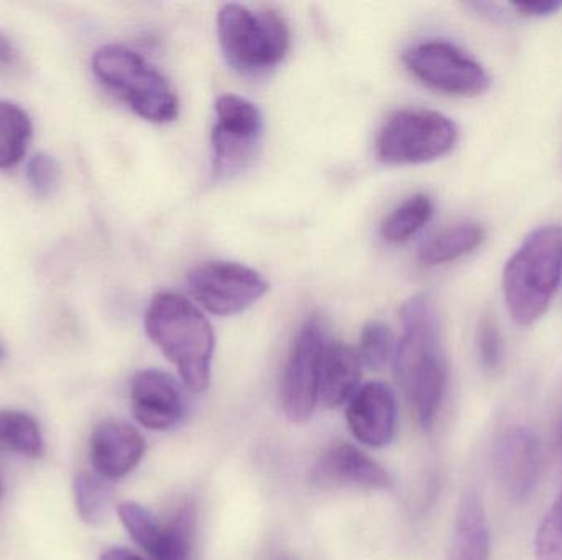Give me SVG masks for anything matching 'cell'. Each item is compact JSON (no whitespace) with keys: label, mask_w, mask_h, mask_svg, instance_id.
Instances as JSON below:
<instances>
[{"label":"cell","mask_w":562,"mask_h":560,"mask_svg":"<svg viewBox=\"0 0 562 560\" xmlns=\"http://www.w3.org/2000/svg\"><path fill=\"white\" fill-rule=\"evenodd\" d=\"M403 334L396 342V380L405 391L416 421L425 430L435 424L448 387V365L435 302L419 293L402 309Z\"/></svg>","instance_id":"6da1fadb"},{"label":"cell","mask_w":562,"mask_h":560,"mask_svg":"<svg viewBox=\"0 0 562 560\" xmlns=\"http://www.w3.org/2000/svg\"><path fill=\"white\" fill-rule=\"evenodd\" d=\"M145 331L165 357L178 368L190 390L210 387L213 364V325L190 299L158 293L145 315Z\"/></svg>","instance_id":"7a4b0ae2"},{"label":"cell","mask_w":562,"mask_h":560,"mask_svg":"<svg viewBox=\"0 0 562 560\" xmlns=\"http://www.w3.org/2000/svg\"><path fill=\"white\" fill-rule=\"evenodd\" d=\"M505 305L518 325L543 318L562 286V227L535 229L504 270Z\"/></svg>","instance_id":"3957f363"},{"label":"cell","mask_w":562,"mask_h":560,"mask_svg":"<svg viewBox=\"0 0 562 560\" xmlns=\"http://www.w3.org/2000/svg\"><path fill=\"white\" fill-rule=\"evenodd\" d=\"M92 71L145 121L167 124L180 114V99L170 82L134 49L102 46L92 56Z\"/></svg>","instance_id":"277c9868"},{"label":"cell","mask_w":562,"mask_h":560,"mask_svg":"<svg viewBox=\"0 0 562 560\" xmlns=\"http://www.w3.org/2000/svg\"><path fill=\"white\" fill-rule=\"evenodd\" d=\"M217 33L227 61L243 75L277 68L290 49V30L276 10L226 3L217 15Z\"/></svg>","instance_id":"5b68a950"},{"label":"cell","mask_w":562,"mask_h":560,"mask_svg":"<svg viewBox=\"0 0 562 560\" xmlns=\"http://www.w3.org/2000/svg\"><path fill=\"white\" fill-rule=\"evenodd\" d=\"M458 125L441 112L403 108L380 128L376 155L390 164H422L448 155L458 144Z\"/></svg>","instance_id":"8992f818"},{"label":"cell","mask_w":562,"mask_h":560,"mask_svg":"<svg viewBox=\"0 0 562 560\" xmlns=\"http://www.w3.org/2000/svg\"><path fill=\"white\" fill-rule=\"evenodd\" d=\"M213 128L214 173L220 180L234 178L250 167L263 138V117L249 99L224 94L216 101Z\"/></svg>","instance_id":"52a82bcc"},{"label":"cell","mask_w":562,"mask_h":560,"mask_svg":"<svg viewBox=\"0 0 562 560\" xmlns=\"http://www.w3.org/2000/svg\"><path fill=\"white\" fill-rule=\"evenodd\" d=\"M403 62L418 81L442 94L474 98L491 88L484 66L449 42L432 39L412 46Z\"/></svg>","instance_id":"ba28073f"},{"label":"cell","mask_w":562,"mask_h":560,"mask_svg":"<svg viewBox=\"0 0 562 560\" xmlns=\"http://www.w3.org/2000/svg\"><path fill=\"white\" fill-rule=\"evenodd\" d=\"M326 347V329L321 318L306 319L294 339L281 381V404L290 423L303 424L313 416L319 401L321 367Z\"/></svg>","instance_id":"9c48e42d"},{"label":"cell","mask_w":562,"mask_h":560,"mask_svg":"<svg viewBox=\"0 0 562 560\" xmlns=\"http://www.w3.org/2000/svg\"><path fill=\"white\" fill-rule=\"evenodd\" d=\"M194 298L216 316L246 311L269 293V283L256 270L236 262H204L188 275Z\"/></svg>","instance_id":"30bf717a"},{"label":"cell","mask_w":562,"mask_h":560,"mask_svg":"<svg viewBox=\"0 0 562 560\" xmlns=\"http://www.w3.org/2000/svg\"><path fill=\"white\" fill-rule=\"evenodd\" d=\"M117 513L131 538L151 560H191L196 515L190 506L167 523L158 522L145 506L134 502L121 503Z\"/></svg>","instance_id":"8fae6325"},{"label":"cell","mask_w":562,"mask_h":560,"mask_svg":"<svg viewBox=\"0 0 562 560\" xmlns=\"http://www.w3.org/2000/svg\"><path fill=\"white\" fill-rule=\"evenodd\" d=\"M543 450L537 434L525 426L505 430L494 450V467L498 482L515 502H524L540 482Z\"/></svg>","instance_id":"7c38bea8"},{"label":"cell","mask_w":562,"mask_h":560,"mask_svg":"<svg viewBox=\"0 0 562 560\" xmlns=\"http://www.w3.org/2000/svg\"><path fill=\"white\" fill-rule=\"evenodd\" d=\"M131 398L135 420L151 431H167L178 426L187 411L180 385L171 375L155 368L134 375Z\"/></svg>","instance_id":"4fadbf2b"},{"label":"cell","mask_w":562,"mask_h":560,"mask_svg":"<svg viewBox=\"0 0 562 560\" xmlns=\"http://www.w3.org/2000/svg\"><path fill=\"white\" fill-rule=\"evenodd\" d=\"M396 400L386 385L373 381L359 388L347 408V424L357 441L369 447L392 443L396 433Z\"/></svg>","instance_id":"5bb4252c"},{"label":"cell","mask_w":562,"mask_h":560,"mask_svg":"<svg viewBox=\"0 0 562 560\" xmlns=\"http://www.w3.org/2000/svg\"><path fill=\"white\" fill-rule=\"evenodd\" d=\"M89 450L95 473L111 482L124 479L140 464L145 441L131 424L105 420L92 431Z\"/></svg>","instance_id":"9a60e30c"},{"label":"cell","mask_w":562,"mask_h":560,"mask_svg":"<svg viewBox=\"0 0 562 560\" xmlns=\"http://www.w3.org/2000/svg\"><path fill=\"white\" fill-rule=\"evenodd\" d=\"M313 480L321 487H356V489L386 490L392 479L372 457L352 444H336L324 453L314 467Z\"/></svg>","instance_id":"2e32d148"},{"label":"cell","mask_w":562,"mask_h":560,"mask_svg":"<svg viewBox=\"0 0 562 560\" xmlns=\"http://www.w3.org/2000/svg\"><path fill=\"white\" fill-rule=\"evenodd\" d=\"M362 362L359 352L342 342H327L321 367L319 401L327 408H337L359 390Z\"/></svg>","instance_id":"e0dca14e"},{"label":"cell","mask_w":562,"mask_h":560,"mask_svg":"<svg viewBox=\"0 0 562 560\" xmlns=\"http://www.w3.org/2000/svg\"><path fill=\"white\" fill-rule=\"evenodd\" d=\"M491 535L481 496L465 493L459 503L449 560H488Z\"/></svg>","instance_id":"ac0fdd59"},{"label":"cell","mask_w":562,"mask_h":560,"mask_svg":"<svg viewBox=\"0 0 562 560\" xmlns=\"http://www.w3.org/2000/svg\"><path fill=\"white\" fill-rule=\"evenodd\" d=\"M485 230L477 222H459L429 237L418 250L423 266H439L462 259L484 243Z\"/></svg>","instance_id":"d6986e66"},{"label":"cell","mask_w":562,"mask_h":560,"mask_svg":"<svg viewBox=\"0 0 562 560\" xmlns=\"http://www.w3.org/2000/svg\"><path fill=\"white\" fill-rule=\"evenodd\" d=\"M32 130V121L20 105L0 101V170H10L23 160Z\"/></svg>","instance_id":"ffe728a7"},{"label":"cell","mask_w":562,"mask_h":560,"mask_svg":"<svg viewBox=\"0 0 562 560\" xmlns=\"http://www.w3.org/2000/svg\"><path fill=\"white\" fill-rule=\"evenodd\" d=\"M432 214H435V203L428 194H415L408 197L383 220V239L392 243L408 242L431 220Z\"/></svg>","instance_id":"44dd1931"},{"label":"cell","mask_w":562,"mask_h":560,"mask_svg":"<svg viewBox=\"0 0 562 560\" xmlns=\"http://www.w3.org/2000/svg\"><path fill=\"white\" fill-rule=\"evenodd\" d=\"M0 447L38 459L45 450V443L35 418L22 411H0Z\"/></svg>","instance_id":"7402d4cb"},{"label":"cell","mask_w":562,"mask_h":560,"mask_svg":"<svg viewBox=\"0 0 562 560\" xmlns=\"http://www.w3.org/2000/svg\"><path fill=\"white\" fill-rule=\"evenodd\" d=\"M76 512L89 526H101L108 522L112 505V489L108 480L92 473H79L72 485Z\"/></svg>","instance_id":"603a6c76"},{"label":"cell","mask_w":562,"mask_h":560,"mask_svg":"<svg viewBox=\"0 0 562 560\" xmlns=\"http://www.w3.org/2000/svg\"><path fill=\"white\" fill-rule=\"evenodd\" d=\"M396 351L395 335L389 325L380 321H370L363 325L360 334L359 357L370 370H382L393 362Z\"/></svg>","instance_id":"cb8c5ba5"},{"label":"cell","mask_w":562,"mask_h":560,"mask_svg":"<svg viewBox=\"0 0 562 560\" xmlns=\"http://www.w3.org/2000/svg\"><path fill=\"white\" fill-rule=\"evenodd\" d=\"M562 446V427H561ZM537 560H562V487L560 495L548 510L535 539Z\"/></svg>","instance_id":"d4e9b609"},{"label":"cell","mask_w":562,"mask_h":560,"mask_svg":"<svg viewBox=\"0 0 562 560\" xmlns=\"http://www.w3.org/2000/svg\"><path fill=\"white\" fill-rule=\"evenodd\" d=\"M26 183L38 197H52L61 183V164L48 153H38L26 164Z\"/></svg>","instance_id":"484cf974"},{"label":"cell","mask_w":562,"mask_h":560,"mask_svg":"<svg viewBox=\"0 0 562 560\" xmlns=\"http://www.w3.org/2000/svg\"><path fill=\"white\" fill-rule=\"evenodd\" d=\"M477 352L482 367L488 372H497L504 364L505 344L501 325L494 316H482L477 325Z\"/></svg>","instance_id":"4316f807"},{"label":"cell","mask_w":562,"mask_h":560,"mask_svg":"<svg viewBox=\"0 0 562 560\" xmlns=\"http://www.w3.org/2000/svg\"><path fill=\"white\" fill-rule=\"evenodd\" d=\"M510 9L517 12V15L528 16V19H543V16L554 15L562 9V0H531V2L510 3Z\"/></svg>","instance_id":"83f0119b"},{"label":"cell","mask_w":562,"mask_h":560,"mask_svg":"<svg viewBox=\"0 0 562 560\" xmlns=\"http://www.w3.org/2000/svg\"><path fill=\"white\" fill-rule=\"evenodd\" d=\"M20 66H22V58L19 49L3 33H0V75L16 71Z\"/></svg>","instance_id":"f1b7e54d"},{"label":"cell","mask_w":562,"mask_h":560,"mask_svg":"<svg viewBox=\"0 0 562 560\" xmlns=\"http://www.w3.org/2000/svg\"><path fill=\"white\" fill-rule=\"evenodd\" d=\"M99 560H142L134 552L128 551V549L122 548H112L109 551H105L104 555L101 556Z\"/></svg>","instance_id":"f546056e"},{"label":"cell","mask_w":562,"mask_h":560,"mask_svg":"<svg viewBox=\"0 0 562 560\" xmlns=\"http://www.w3.org/2000/svg\"><path fill=\"white\" fill-rule=\"evenodd\" d=\"M3 355H5V351H3L2 344H0V361H2Z\"/></svg>","instance_id":"4dcf8cb0"},{"label":"cell","mask_w":562,"mask_h":560,"mask_svg":"<svg viewBox=\"0 0 562 560\" xmlns=\"http://www.w3.org/2000/svg\"><path fill=\"white\" fill-rule=\"evenodd\" d=\"M0 495H2V482H0Z\"/></svg>","instance_id":"1f68e13d"}]
</instances>
